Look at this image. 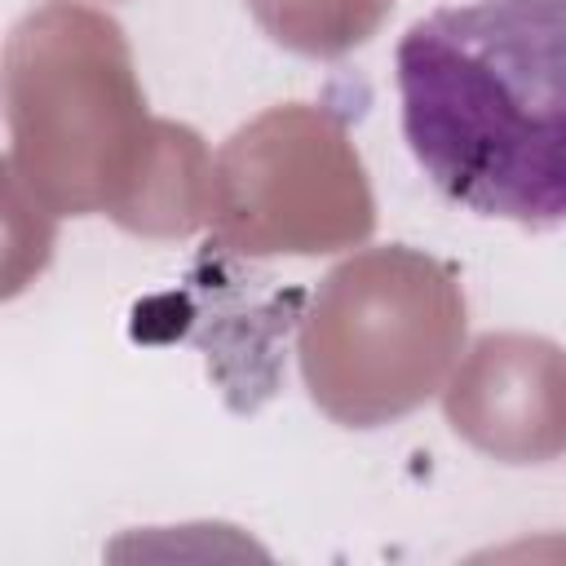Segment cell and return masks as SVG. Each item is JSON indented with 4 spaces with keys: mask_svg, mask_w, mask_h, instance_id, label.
I'll use <instances>...</instances> for the list:
<instances>
[{
    "mask_svg": "<svg viewBox=\"0 0 566 566\" xmlns=\"http://www.w3.org/2000/svg\"><path fill=\"white\" fill-rule=\"evenodd\" d=\"M402 137L451 203L566 221V0L442 4L394 53Z\"/></svg>",
    "mask_w": 566,
    "mask_h": 566,
    "instance_id": "obj_1",
    "label": "cell"
}]
</instances>
